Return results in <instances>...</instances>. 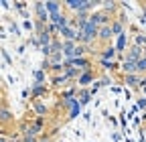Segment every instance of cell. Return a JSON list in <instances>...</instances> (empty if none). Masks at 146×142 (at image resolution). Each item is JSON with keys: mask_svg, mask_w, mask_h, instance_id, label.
I'll return each mask as SVG.
<instances>
[{"mask_svg": "<svg viewBox=\"0 0 146 142\" xmlns=\"http://www.w3.org/2000/svg\"><path fill=\"white\" fill-rule=\"evenodd\" d=\"M98 35H100V27H96L94 23H87L81 29V41H79V45H91L94 41H98Z\"/></svg>", "mask_w": 146, "mask_h": 142, "instance_id": "obj_1", "label": "cell"}, {"mask_svg": "<svg viewBox=\"0 0 146 142\" xmlns=\"http://www.w3.org/2000/svg\"><path fill=\"white\" fill-rule=\"evenodd\" d=\"M142 57H144V49H142V47H138V45H132L130 49L126 51V55H124V61H132V63H138Z\"/></svg>", "mask_w": 146, "mask_h": 142, "instance_id": "obj_2", "label": "cell"}, {"mask_svg": "<svg viewBox=\"0 0 146 142\" xmlns=\"http://www.w3.org/2000/svg\"><path fill=\"white\" fill-rule=\"evenodd\" d=\"M124 83L132 90H142V83H144V75L134 73V75H124Z\"/></svg>", "mask_w": 146, "mask_h": 142, "instance_id": "obj_3", "label": "cell"}, {"mask_svg": "<svg viewBox=\"0 0 146 142\" xmlns=\"http://www.w3.org/2000/svg\"><path fill=\"white\" fill-rule=\"evenodd\" d=\"M112 39H114V31H112V23H110V25H104V27L100 29V35H98V41L106 45V43H110Z\"/></svg>", "mask_w": 146, "mask_h": 142, "instance_id": "obj_4", "label": "cell"}, {"mask_svg": "<svg viewBox=\"0 0 146 142\" xmlns=\"http://www.w3.org/2000/svg\"><path fill=\"white\" fill-rule=\"evenodd\" d=\"M89 23H94L96 27H104V25H110L112 21H110V14H106V12H94L89 16Z\"/></svg>", "mask_w": 146, "mask_h": 142, "instance_id": "obj_5", "label": "cell"}, {"mask_svg": "<svg viewBox=\"0 0 146 142\" xmlns=\"http://www.w3.org/2000/svg\"><path fill=\"white\" fill-rule=\"evenodd\" d=\"M35 12H36V21L43 23V25H47V21L51 19V14L47 12V8H45L43 2H36V4H35Z\"/></svg>", "mask_w": 146, "mask_h": 142, "instance_id": "obj_6", "label": "cell"}, {"mask_svg": "<svg viewBox=\"0 0 146 142\" xmlns=\"http://www.w3.org/2000/svg\"><path fill=\"white\" fill-rule=\"evenodd\" d=\"M120 71L124 75H134V73H138V65L132 63V61H122L120 63Z\"/></svg>", "mask_w": 146, "mask_h": 142, "instance_id": "obj_7", "label": "cell"}, {"mask_svg": "<svg viewBox=\"0 0 146 142\" xmlns=\"http://www.w3.org/2000/svg\"><path fill=\"white\" fill-rule=\"evenodd\" d=\"M124 25H126V16H120L118 21H112L114 37H122V35H124Z\"/></svg>", "mask_w": 146, "mask_h": 142, "instance_id": "obj_8", "label": "cell"}, {"mask_svg": "<svg viewBox=\"0 0 146 142\" xmlns=\"http://www.w3.org/2000/svg\"><path fill=\"white\" fill-rule=\"evenodd\" d=\"M91 81H94V71H91V69H89V71H85V73H83V75L77 79V83H79L81 87H87V85H91Z\"/></svg>", "mask_w": 146, "mask_h": 142, "instance_id": "obj_9", "label": "cell"}, {"mask_svg": "<svg viewBox=\"0 0 146 142\" xmlns=\"http://www.w3.org/2000/svg\"><path fill=\"white\" fill-rule=\"evenodd\" d=\"M116 53H118V51H116V47H104V49L100 51V55H102V59H108V61H112Z\"/></svg>", "mask_w": 146, "mask_h": 142, "instance_id": "obj_10", "label": "cell"}, {"mask_svg": "<svg viewBox=\"0 0 146 142\" xmlns=\"http://www.w3.org/2000/svg\"><path fill=\"white\" fill-rule=\"evenodd\" d=\"M67 8L75 10V14H77V12H81L85 8V0H71V2H67Z\"/></svg>", "mask_w": 146, "mask_h": 142, "instance_id": "obj_11", "label": "cell"}, {"mask_svg": "<svg viewBox=\"0 0 146 142\" xmlns=\"http://www.w3.org/2000/svg\"><path fill=\"white\" fill-rule=\"evenodd\" d=\"M45 8L49 14H57L61 12V2H53V0H49V2H45Z\"/></svg>", "mask_w": 146, "mask_h": 142, "instance_id": "obj_12", "label": "cell"}, {"mask_svg": "<svg viewBox=\"0 0 146 142\" xmlns=\"http://www.w3.org/2000/svg\"><path fill=\"white\" fill-rule=\"evenodd\" d=\"M12 120V114L8 108H0V124H8Z\"/></svg>", "mask_w": 146, "mask_h": 142, "instance_id": "obj_13", "label": "cell"}, {"mask_svg": "<svg viewBox=\"0 0 146 142\" xmlns=\"http://www.w3.org/2000/svg\"><path fill=\"white\" fill-rule=\"evenodd\" d=\"M126 45H128V39H126V33H124L122 37H118V45H116V51H118V53H124V51H128V49H126Z\"/></svg>", "mask_w": 146, "mask_h": 142, "instance_id": "obj_14", "label": "cell"}, {"mask_svg": "<svg viewBox=\"0 0 146 142\" xmlns=\"http://www.w3.org/2000/svg\"><path fill=\"white\" fill-rule=\"evenodd\" d=\"M41 94H45V85L43 83H33V98H39Z\"/></svg>", "mask_w": 146, "mask_h": 142, "instance_id": "obj_15", "label": "cell"}, {"mask_svg": "<svg viewBox=\"0 0 146 142\" xmlns=\"http://www.w3.org/2000/svg\"><path fill=\"white\" fill-rule=\"evenodd\" d=\"M100 65L106 69V71H112V69H116L120 63H114V61H108V59H100Z\"/></svg>", "mask_w": 146, "mask_h": 142, "instance_id": "obj_16", "label": "cell"}, {"mask_svg": "<svg viewBox=\"0 0 146 142\" xmlns=\"http://www.w3.org/2000/svg\"><path fill=\"white\" fill-rule=\"evenodd\" d=\"M102 6H104V10H106V14H114V12L118 10V4H116V2H104Z\"/></svg>", "mask_w": 146, "mask_h": 142, "instance_id": "obj_17", "label": "cell"}, {"mask_svg": "<svg viewBox=\"0 0 146 142\" xmlns=\"http://www.w3.org/2000/svg\"><path fill=\"white\" fill-rule=\"evenodd\" d=\"M45 79H47V73H45L43 69H36V71H35V81H36V83H43V85H45Z\"/></svg>", "mask_w": 146, "mask_h": 142, "instance_id": "obj_18", "label": "cell"}, {"mask_svg": "<svg viewBox=\"0 0 146 142\" xmlns=\"http://www.w3.org/2000/svg\"><path fill=\"white\" fill-rule=\"evenodd\" d=\"M89 98H91V92H89V90H81V92H79V104H81V106L87 104Z\"/></svg>", "mask_w": 146, "mask_h": 142, "instance_id": "obj_19", "label": "cell"}, {"mask_svg": "<svg viewBox=\"0 0 146 142\" xmlns=\"http://www.w3.org/2000/svg\"><path fill=\"white\" fill-rule=\"evenodd\" d=\"M65 81H67L65 73H63V75H53V77H51V83H53V85H63Z\"/></svg>", "mask_w": 146, "mask_h": 142, "instance_id": "obj_20", "label": "cell"}, {"mask_svg": "<svg viewBox=\"0 0 146 142\" xmlns=\"http://www.w3.org/2000/svg\"><path fill=\"white\" fill-rule=\"evenodd\" d=\"M134 45H138V47H146V35H136L134 37Z\"/></svg>", "mask_w": 146, "mask_h": 142, "instance_id": "obj_21", "label": "cell"}, {"mask_svg": "<svg viewBox=\"0 0 146 142\" xmlns=\"http://www.w3.org/2000/svg\"><path fill=\"white\" fill-rule=\"evenodd\" d=\"M79 108H81V104H75L73 108L69 110V120H73V118H77L79 116Z\"/></svg>", "mask_w": 146, "mask_h": 142, "instance_id": "obj_22", "label": "cell"}, {"mask_svg": "<svg viewBox=\"0 0 146 142\" xmlns=\"http://www.w3.org/2000/svg\"><path fill=\"white\" fill-rule=\"evenodd\" d=\"M35 110H36V112H39L41 116H45V114H47V108H45V106H43V104H36V106H35Z\"/></svg>", "mask_w": 146, "mask_h": 142, "instance_id": "obj_23", "label": "cell"}, {"mask_svg": "<svg viewBox=\"0 0 146 142\" xmlns=\"http://www.w3.org/2000/svg\"><path fill=\"white\" fill-rule=\"evenodd\" d=\"M23 142H39V140H36V136H25Z\"/></svg>", "mask_w": 146, "mask_h": 142, "instance_id": "obj_24", "label": "cell"}, {"mask_svg": "<svg viewBox=\"0 0 146 142\" xmlns=\"http://www.w3.org/2000/svg\"><path fill=\"white\" fill-rule=\"evenodd\" d=\"M2 57H4V59H6V63H8V65H10V63H12V59H10V55H8V53H6V51H4V49H2Z\"/></svg>", "mask_w": 146, "mask_h": 142, "instance_id": "obj_25", "label": "cell"}, {"mask_svg": "<svg viewBox=\"0 0 146 142\" xmlns=\"http://www.w3.org/2000/svg\"><path fill=\"white\" fill-rule=\"evenodd\" d=\"M138 108H146V98H142V100H138Z\"/></svg>", "mask_w": 146, "mask_h": 142, "instance_id": "obj_26", "label": "cell"}, {"mask_svg": "<svg viewBox=\"0 0 146 142\" xmlns=\"http://www.w3.org/2000/svg\"><path fill=\"white\" fill-rule=\"evenodd\" d=\"M100 83H102V85H110V83H112V81H110V77H104V79H102Z\"/></svg>", "mask_w": 146, "mask_h": 142, "instance_id": "obj_27", "label": "cell"}, {"mask_svg": "<svg viewBox=\"0 0 146 142\" xmlns=\"http://www.w3.org/2000/svg\"><path fill=\"white\" fill-rule=\"evenodd\" d=\"M0 142H10L8 138H4V136H0Z\"/></svg>", "mask_w": 146, "mask_h": 142, "instance_id": "obj_28", "label": "cell"}, {"mask_svg": "<svg viewBox=\"0 0 146 142\" xmlns=\"http://www.w3.org/2000/svg\"><path fill=\"white\" fill-rule=\"evenodd\" d=\"M41 142H51V138H45V140H41Z\"/></svg>", "mask_w": 146, "mask_h": 142, "instance_id": "obj_29", "label": "cell"}, {"mask_svg": "<svg viewBox=\"0 0 146 142\" xmlns=\"http://www.w3.org/2000/svg\"><path fill=\"white\" fill-rule=\"evenodd\" d=\"M10 142H23V140H10Z\"/></svg>", "mask_w": 146, "mask_h": 142, "instance_id": "obj_30", "label": "cell"}, {"mask_svg": "<svg viewBox=\"0 0 146 142\" xmlns=\"http://www.w3.org/2000/svg\"><path fill=\"white\" fill-rule=\"evenodd\" d=\"M144 59H146V47H144Z\"/></svg>", "mask_w": 146, "mask_h": 142, "instance_id": "obj_31", "label": "cell"}, {"mask_svg": "<svg viewBox=\"0 0 146 142\" xmlns=\"http://www.w3.org/2000/svg\"><path fill=\"white\" fill-rule=\"evenodd\" d=\"M144 12H146V4H144Z\"/></svg>", "mask_w": 146, "mask_h": 142, "instance_id": "obj_32", "label": "cell"}]
</instances>
